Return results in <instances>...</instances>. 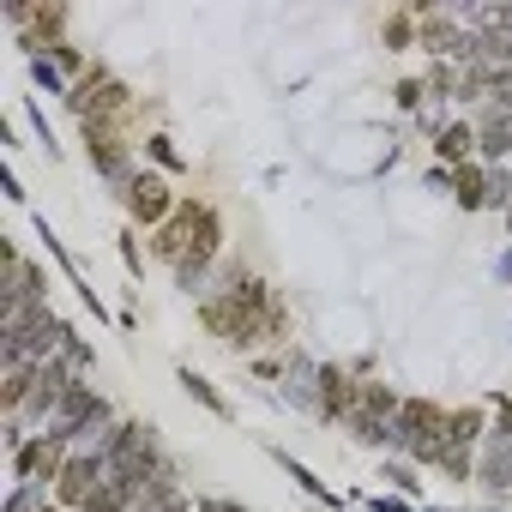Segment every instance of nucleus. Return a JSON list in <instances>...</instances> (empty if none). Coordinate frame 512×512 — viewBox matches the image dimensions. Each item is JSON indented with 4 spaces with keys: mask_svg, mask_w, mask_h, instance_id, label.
Wrapping results in <instances>:
<instances>
[{
    "mask_svg": "<svg viewBox=\"0 0 512 512\" xmlns=\"http://www.w3.org/2000/svg\"><path fill=\"white\" fill-rule=\"evenodd\" d=\"M199 320L223 344H235V350H253V344H266V338L284 332V308L272 302V290L253 278V272H235V266H223L217 272V290L199 296Z\"/></svg>",
    "mask_w": 512,
    "mask_h": 512,
    "instance_id": "nucleus-1",
    "label": "nucleus"
},
{
    "mask_svg": "<svg viewBox=\"0 0 512 512\" xmlns=\"http://www.w3.org/2000/svg\"><path fill=\"white\" fill-rule=\"evenodd\" d=\"M446 440V410L434 398H404L392 416V452H410L416 464H434Z\"/></svg>",
    "mask_w": 512,
    "mask_h": 512,
    "instance_id": "nucleus-2",
    "label": "nucleus"
},
{
    "mask_svg": "<svg viewBox=\"0 0 512 512\" xmlns=\"http://www.w3.org/2000/svg\"><path fill=\"white\" fill-rule=\"evenodd\" d=\"M73 115L85 121V127H115L121 115H127V85L115 79V73H103V67H91L79 85H73Z\"/></svg>",
    "mask_w": 512,
    "mask_h": 512,
    "instance_id": "nucleus-3",
    "label": "nucleus"
},
{
    "mask_svg": "<svg viewBox=\"0 0 512 512\" xmlns=\"http://www.w3.org/2000/svg\"><path fill=\"white\" fill-rule=\"evenodd\" d=\"M217 241H223V223H217V211L211 205H199V223H193V247H187V260L175 266V284L193 296H205V278H211V260H217Z\"/></svg>",
    "mask_w": 512,
    "mask_h": 512,
    "instance_id": "nucleus-4",
    "label": "nucleus"
},
{
    "mask_svg": "<svg viewBox=\"0 0 512 512\" xmlns=\"http://www.w3.org/2000/svg\"><path fill=\"white\" fill-rule=\"evenodd\" d=\"M67 440L61 434H31L25 446H13V470H19V482H61V464H67Z\"/></svg>",
    "mask_w": 512,
    "mask_h": 512,
    "instance_id": "nucleus-5",
    "label": "nucleus"
},
{
    "mask_svg": "<svg viewBox=\"0 0 512 512\" xmlns=\"http://www.w3.org/2000/svg\"><path fill=\"white\" fill-rule=\"evenodd\" d=\"M103 482H109V464H103V458H91V452H67V464H61V482H55V500L85 512V506L103 494Z\"/></svg>",
    "mask_w": 512,
    "mask_h": 512,
    "instance_id": "nucleus-6",
    "label": "nucleus"
},
{
    "mask_svg": "<svg viewBox=\"0 0 512 512\" xmlns=\"http://www.w3.org/2000/svg\"><path fill=\"white\" fill-rule=\"evenodd\" d=\"M121 199H127V211H133V223H151V229H163V223L181 211L175 193H169V181H163V175H145V169H139V181H133Z\"/></svg>",
    "mask_w": 512,
    "mask_h": 512,
    "instance_id": "nucleus-7",
    "label": "nucleus"
},
{
    "mask_svg": "<svg viewBox=\"0 0 512 512\" xmlns=\"http://www.w3.org/2000/svg\"><path fill=\"white\" fill-rule=\"evenodd\" d=\"M314 398H320V422H350L356 404H362V386H356L344 368L320 362V374H314Z\"/></svg>",
    "mask_w": 512,
    "mask_h": 512,
    "instance_id": "nucleus-8",
    "label": "nucleus"
},
{
    "mask_svg": "<svg viewBox=\"0 0 512 512\" xmlns=\"http://www.w3.org/2000/svg\"><path fill=\"white\" fill-rule=\"evenodd\" d=\"M476 482L488 494H512V434H494L482 440V464H476Z\"/></svg>",
    "mask_w": 512,
    "mask_h": 512,
    "instance_id": "nucleus-9",
    "label": "nucleus"
},
{
    "mask_svg": "<svg viewBox=\"0 0 512 512\" xmlns=\"http://www.w3.org/2000/svg\"><path fill=\"white\" fill-rule=\"evenodd\" d=\"M193 223H199V205H181V211L157 229V241H151L157 260H169V266H181V260H187V247H193Z\"/></svg>",
    "mask_w": 512,
    "mask_h": 512,
    "instance_id": "nucleus-10",
    "label": "nucleus"
},
{
    "mask_svg": "<svg viewBox=\"0 0 512 512\" xmlns=\"http://www.w3.org/2000/svg\"><path fill=\"white\" fill-rule=\"evenodd\" d=\"M470 151H476V121H446L440 133H434V157L440 163H470Z\"/></svg>",
    "mask_w": 512,
    "mask_h": 512,
    "instance_id": "nucleus-11",
    "label": "nucleus"
},
{
    "mask_svg": "<svg viewBox=\"0 0 512 512\" xmlns=\"http://www.w3.org/2000/svg\"><path fill=\"white\" fill-rule=\"evenodd\" d=\"M344 428H350V440H356V446L392 452V422H386V416H368V410H356V416H350Z\"/></svg>",
    "mask_w": 512,
    "mask_h": 512,
    "instance_id": "nucleus-12",
    "label": "nucleus"
},
{
    "mask_svg": "<svg viewBox=\"0 0 512 512\" xmlns=\"http://www.w3.org/2000/svg\"><path fill=\"white\" fill-rule=\"evenodd\" d=\"M278 464H284V470H290V482H296V488H302V494H314V500H320V506H332V512H338V494H332V488H326V482H320V476H314V470H308V464H296V458H290V452H278Z\"/></svg>",
    "mask_w": 512,
    "mask_h": 512,
    "instance_id": "nucleus-13",
    "label": "nucleus"
},
{
    "mask_svg": "<svg viewBox=\"0 0 512 512\" xmlns=\"http://www.w3.org/2000/svg\"><path fill=\"white\" fill-rule=\"evenodd\" d=\"M181 386H187V398H199V404H205V410H211V416H223V422H229V416H235V410H229V404H223V398H217V386H211V380H199V374H193V368H181Z\"/></svg>",
    "mask_w": 512,
    "mask_h": 512,
    "instance_id": "nucleus-14",
    "label": "nucleus"
},
{
    "mask_svg": "<svg viewBox=\"0 0 512 512\" xmlns=\"http://www.w3.org/2000/svg\"><path fill=\"white\" fill-rule=\"evenodd\" d=\"M31 79H37V91H49V97H73V85L61 79V67H55L49 55H31Z\"/></svg>",
    "mask_w": 512,
    "mask_h": 512,
    "instance_id": "nucleus-15",
    "label": "nucleus"
},
{
    "mask_svg": "<svg viewBox=\"0 0 512 512\" xmlns=\"http://www.w3.org/2000/svg\"><path fill=\"white\" fill-rule=\"evenodd\" d=\"M482 187H488V169L464 163V169H458V205H464V211H482Z\"/></svg>",
    "mask_w": 512,
    "mask_h": 512,
    "instance_id": "nucleus-16",
    "label": "nucleus"
},
{
    "mask_svg": "<svg viewBox=\"0 0 512 512\" xmlns=\"http://www.w3.org/2000/svg\"><path fill=\"white\" fill-rule=\"evenodd\" d=\"M398 404H404V398H398L392 386H380V380H374V386H362V404H356V410H368V416H386V422H392V416H398Z\"/></svg>",
    "mask_w": 512,
    "mask_h": 512,
    "instance_id": "nucleus-17",
    "label": "nucleus"
},
{
    "mask_svg": "<svg viewBox=\"0 0 512 512\" xmlns=\"http://www.w3.org/2000/svg\"><path fill=\"white\" fill-rule=\"evenodd\" d=\"M482 211H512V169H488V187H482Z\"/></svg>",
    "mask_w": 512,
    "mask_h": 512,
    "instance_id": "nucleus-18",
    "label": "nucleus"
},
{
    "mask_svg": "<svg viewBox=\"0 0 512 512\" xmlns=\"http://www.w3.org/2000/svg\"><path fill=\"white\" fill-rule=\"evenodd\" d=\"M55 500H49V488L43 482H19L13 494H7V512H49Z\"/></svg>",
    "mask_w": 512,
    "mask_h": 512,
    "instance_id": "nucleus-19",
    "label": "nucleus"
},
{
    "mask_svg": "<svg viewBox=\"0 0 512 512\" xmlns=\"http://www.w3.org/2000/svg\"><path fill=\"white\" fill-rule=\"evenodd\" d=\"M85 512H133V500H127L121 488H109V482H103V494H97V500H91Z\"/></svg>",
    "mask_w": 512,
    "mask_h": 512,
    "instance_id": "nucleus-20",
    "label": "nucleus"
},
{
    "mask_svg": "<svg viewBox=\"0 0 512 512\" xmlns=\"http://www.w3.org/2000/svg\"><path fill=\"white\" fill-rule=\"evenodd\" d=\"M145 151H151V157H157L163 169H181V151H175V145H169L163 133H151V139H145Z\"/></svg>",
    "mask_w": 512,
    "mask_h": 512,
    "instance_id": "nucleus-21",
    "label": "nucleus"
},
{
    "mask_svg": "<svg viewBox=\"0 0 512 512\" xmlns=\"http://www.w3.org/2000/svg\"><path fill=\"white\" fill-rule=\"evenodd\" d=\"M386 482H392V488H404V494H422V482H416V470H410V464H386Z\"/></svg>",
    "mask_w": 512,
    "mask_h": 512,
    "instance_id": "nucleus-22",
    "label": "nucleus"
},
{
    "mask_svg": "<svg viewBox=\"0 0 512 512\" xmlns=\"http://www.w3.org/2000/svg\"><path fill=\"white\" fill-rule=\"evenodd\" d=\"M121 260H127V272H145V260H139V247H133V235H121Z\"/></svg>",
    "mask_w": 512,
    "mask_h": 512,
    "instance_id": "nucleus-23",
    "label": "nucleus"
},
{
    "mask_svg": "<svg viewBox=\"0 0 512 512\" xmlns=\"http://www.w3.org/2000/svg\"><path fill=\"white\" fill-rule=\"evenodd\" d=\"M398 103L404 109H422V85H398Z\"/></svg>",
    "mask_w": 512,
    "mask_h": 512,
    "instance_id": "nucleus-24",
    "label": "nucleus"
},
{
    "mask_svg": "<svg viewBox=\"0 0 512 512\" xmlns=\"http://www.w3.org/2000/svg\"><path fill=\"white\" fill-rule=\"evenodd\" d=\"M428 187H434V193H446V187H452V169H446V163H440V169H428Z\"/></svg>",
    "mask_w": 512,
    "mask_h": 512,
    "instance_id": "nucleus-25",
    "label": "nucleus"
},
{
    "mask_svg": "<svg viewBox=\"0 0 512 512\" xmlns=\"http://www.w3.org/2000/svg\"><path fill=\"white\" fill-rule=\"evenodd\" d=\"M494 278H500V284H512V247H506L500 260H494Z\"/></svg>",
    "mask_w": 512,
    "mask_h": 512,
    "instance_id": "nucleus-26",
    "label": "nucleus"
},
{
    "mask_svg": "<svg viewBox=\"0 0 512 512\" xmlns=\"http://www.w3.org/2000/svg\"><path fill=\"white\" fill-rule=\"evenodd\" d=\"M368 506H374V512H416V506H404V500H386V494H380V500H368Z\"/></svg>",
    "mask_w": 512,
    "mask_h": 512,
    "instance_id": "nucleus-27",
    "label": "nucleus"
},
{
    "mask_svg": "<svg viewBox=\"0 0 512 512\" xmlns=\"http://www.w3.org/2000/svg\"><path fill=\"white\" fill-rule=\"evenodd\" d=\"M506 223H512V211H506Z\"/></svg>",
    "mask_w": 512,
    "mask_h": 512,
    "instance_id": "nucleus-28",
    "label": "nucleus"
},
{
    "mask_svg": "<svg viewBox=\"0 0 512 512\" xmlns=\"http://www.w3.org/2000/svg\"><path fill=\"white\" fill-rule=\"evenodd\" d=\"M49 512H55V506H49Z\"/></svg>",
    "mask_w": 512,
    "mask_h": 512,
    "instance_id": "nucleus-29",
    "label": "nucleus"
}]
</instances>
